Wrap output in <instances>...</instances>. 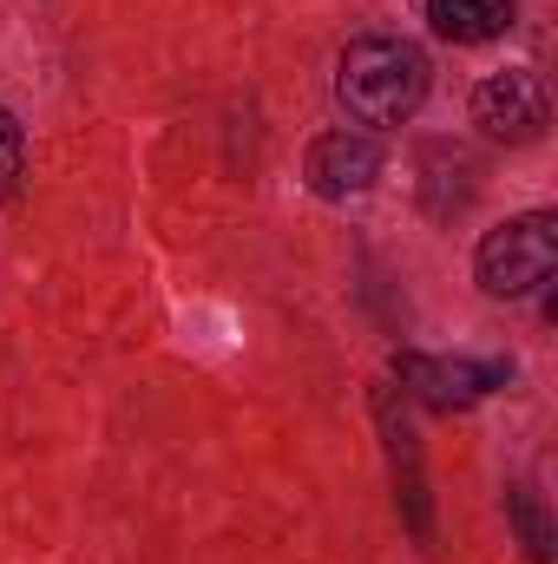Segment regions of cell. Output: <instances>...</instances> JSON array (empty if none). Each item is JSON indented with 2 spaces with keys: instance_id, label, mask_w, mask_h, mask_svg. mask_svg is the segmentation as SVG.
Masks as SVG:
<instances>
[{
  "instance_id": "cell-1",
  "label": "cell",
  "mask_w": 558,
  "mask_h": 564,
  "mask_svg": "<svg viewBox=\"0 0 558 564\" xmlns=\"http://www.w3.org/2000/svg\"><path fill=\"white\" fill-rule=\"evenodd\" d=\"M335 93H342L348 119H362V126H401V119H415L420 99H427V53H420L415 40L368 33V40H355L342 53Z\"/></svg>"
},
{
  "instance_id": "cell-2",
  "label": "cell",
  "mask_w": 558,
  "mask_h": 564,
  "mask_svg": "<svg viewBox=\"0 0 558 564\" xmlns=\"http://www.w3.org/2000/svg\"><path fill=\"white\" fill-rule=\"evenodd\" d=\"M558 270V217L552 210H533V217H513L500 230H486L480 243V289L486 295H533L539 282H552Z\"/></svg>"
},
{
  "instance_id": "cell-3",
  "label": "cell",
  "mask_w": 558,
  "mask_h": 564,
  "mask_svg": "<svg viewBox=\"0 0 558 564\" xmlns=\"http://www.w3.org/2000/svg\"><path fill=\"white\" fill-rule=\"evenodd\" d=\"M395 375L433 414H460V408H473L480 394H493L506 381V361H460V355H415V348H401Z\"/></svg>"
},
{
  "instance_id": "cell-4",
  "label": "cell",
  "mask_w": 558,
  "mask_h": 564,
  "mask_svg": "<svg viewBox=\"0 0 558 564\" xmlns=\"http://www.w3.org/2000/svg\"><path fill=\"white\" fill-rule=\"evenodd\" d=\"M546 119H552V99H546L539 73H526V66H506V73L473 86V126L493 132V139L526 144L546 132Z\"/></svg>"
},
{
  "instance_id": "cell-5",
  "label": "cell",
  "mask_w": 558,
  "mask_h": 564,
  "mask_svg": "<svg viewBox=\"0 0 558 564\" xmlns=\"http://www.w3.org/2000/svg\"><path fill=\"white\" fill-rule=\"evenodd\" d=\"M382 177V144L368 132H329L309 144V191L315 197H362Z\"/></svg>"
},
{
  "instance_id": "cell-6",
  "label": "cell",
  "mask_w": 558,
  "mask_h": 564,
  "mask_svg": "<svg viewBox=\"0 0 558 564\" xmlns=\"http://www.w3.org/2000/svg\"><path fill=\"white\" fill-rule=\"evenodd\" d=\"M427 20L440 40L480 46V40H500L513 26V0H427Z\"/></svg>"
},
{
  "instance_id": "cell-7",
  "label": "cell",
  "mask_w": 558,
  "mask_h": 564,
  "mask_svg": "<svg viewBox=\"0 0 558 564\" xmlns=\"http://www.w3.org/2000/svg\"><path fill=\"white\" fill-rule=\"evenodd\" d=\"M513 519H519V532H526V552H533V564H552V532H546V519H539V499L519 486L513 492Z\"/></svg>"
},
{
  "instance_id": "cell-8",
  "label": "cell",
  "mask_w": 558,
  "mask_h": 564,
  "mask_svg": "<svg viewBox=\"0 0 558 564\" xmlns=\"http://www.w3.org/2000/svg\"><path fill=\"white\" fill-rule=\"evenodd\" d=\"M20 164H26V139H20V119L0 106V197L20 191Z\"/></svg>"
}]
</instances>
